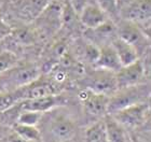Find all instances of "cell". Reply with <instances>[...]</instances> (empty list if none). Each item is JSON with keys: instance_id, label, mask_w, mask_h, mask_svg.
I'll use <instances>...</instances> for the list:
<instances>
[{"instance_id": "cell-1", "label": "cell", "mask_w": 151, "mask_h": 142, "mask_svg": "<svg viewBox=\"0 0 151 142\" xmlns=\"http://www.w3.org/2000/svg\"><path fill=\"white\" fill-rule=\"evenodd\" d=\"M116 94H112L108 100V113H113L123 108L132 104L144 102L145 100V88L142 86L134 85L124 88H119Z\"/></svg>"}, {"instance_id": "cell-2", "label": "cell", "mask_w": 151, "mask_h": 142, "mask_svg": "<svg viewBox=\"0 0 151 142\" xmlns=\"http://www.w3.org/2000/svg\"><path fill=\"white\" fill-rule=\"evenodd\" d=\"M39 76V69L35 65L26 64L21 66H14L6 72L0 74L4 84L14 88H19L34 82Z\"/></svg>"}, {"instance_id": "cell-3", "label": "cell", "mask_w": 151, "mask_h": 142, "mask_svg": "<svg viewBox=\"0 0 151 142\" xmlns=\"http://www.w3.org/2000/svg\"><path fill=\"white\" fill-rule=\"evenodd\" d=\"M88 88L92 92L104 95H112L118 91L116 72L109 70L99 69L94 70L88 79Z\"/></svg>"}, {"instance_id": "cell-4", "label": "cell", "mask_w": 151, "mask_h": 142, "mask_svg": "<svg viewBox=\"0 0 151 142\" xmlns=\"http://www.w3.org/2000/svg\"><path fill=\"white\" fill-rule=\"evenodd\" d=\"M148 111V104L145 102H139L113 112L111 113V116L122 126L136 127L145 122Z\"/></svg>"}, {"instance_id": "cell-5", "label": "cell", "mask_w": 151, "mask_h": 142, "mask_svg": "<svg viewBox=\"0 0 151 142\" xmlns=\"http://www.w3.org/2000/svg\"><path fill=\"white\" fill-rule=\"evenodd\" d=\"M123 19L129 21L137 25H145L150 22L151 0H131L119 11Z\"/></svg>"}, {"instance_id": "cell-6", "label": "cell", "mask_w": 151, "mask_h": 142, "mask_svg": "<svg viewBox=\"0 0 151 142\" xmlns=\"http://www.w3.org/2000/svg\"><path fill=\"white\" fill-rule=\"evenodd\" d=\"M145 76V67L140 59L135 60L134 63L122 66L116 72L118 89L138 85Z\"/></svg>"}, {"instance_id": "cell-7", "label": "cell", "mask_w": 151, "mask_h": 142, "mask_svg": "<svg viewBox=\"0 0 151 142\" xmlns=\"http://www.w3.org/2000/svg\"><path fill=\"white\" fill-rule=\"evenodd\" d=\"M79 99L83 102L85 112L92 116H103L108 112L107 95L92 92L91 89H84L79 93Z\"/></svg>"}, {"instance_id": "cell-8", "label": "cell", "mask_w": 151, "mask_h": 142, "mask_svg": "<svg viewBox=\"0 0 151 142\" xmlns=\"http://www.w3.org/2000/svg\"><path fill=\"white\" fill-rule=\"evenodd\" d=\"M118 37L135 46L137 51L144 50L148 45V36L137 24L123 19L118 27Z\"/></svg>"}, {"instance_id": "cell-9", "label": "cell", "mask_w": 151, "mask_h": 142, "mask_svg": "<svg viewBox=\"0 0 151 142\" xmlns=\"http://www.w3.org/2000/svg\"><path fill=\"white\" fill-rule=\"evenodd\" d=\"M15 93L19 100H23V99H35V98L56 95V88H55V86L52 83L37 79L34 82L27 84V85L19 87V88H16Z\"/></svg>"}, {"instance_id": "cell-10", "label": "cell", "mask_w": 151, "mask_h": 142, "mask_svg": "<svg viewBox=\"0 0 151 142\" xmlns=\"http://www.w3.org/2000/svg\"><path fill=\"white\" fill-rule=\"evenodd\" d=\"M50 130L54 138L62 141H67L73 136L76 131V125L73 121L67 115L56 114L52 116L50 121Z\"/></svg>"}, {"instance_id": "cell-11", "label": "cell", "mask_w": 151, "mask_h": 142, "mask_svg": "<svg viewBox=\"0 0 151 142\" xmlns=\"http://www.w3.org/2000/svg\"><path fill=\"white\" fill-rule=\"evenodd\" d=\"M62 102H63L62 97L57 95H51V96L35 98V99H23L21 100V102L19 101V111L28 110L45 113L57 106H60Z\"/></svg>"}, {"instance_id": "cell-12", "label": "cell", "mask_w": 151, "mask_h": 142, "mask_svg": "<svg viewBox=\"0 0 151 142\" xmlns=\"http://www.w3.org/2000/svg\"><path fill=\"white\" fill-rule=\"evenodd\" d=\"M80 21L88 29H94L108 21L107 14L94 3H88L79 13Z\"/></svg>"}, {"instance_id": "cell-13", "label": "cell", "mask_w": 151, "mask_h": 142, "mask_svg": "<svg viewBox=\"0 0 151 142\" xmlns=\"http://www.w3.org/2000/svg\"><path fill=\"white\" fill-rule=\"evenodd\" d=\"M95 65L99 69L109 70L112 72H116L122 67L112 45H103L99 47V55Z\"/></svg>"}, {"instance_id": "cell-14", "label": "cell", "mask_w": 151, "mask_h": 142, "mask_svg": "<svg viewBox=\"0 0 151 142\" xmlns=\"http://www.w3.org/2000/svg\"><path fill=\"white\" fill-rule=\"evenodd\" d=\"M111 45L118 54V57H119L120 63L122 66L129 65V64L134 63L135 60L138 59L139 52L137 51V49L119 37H116L113 40Z\"/></svg>"}, {"instance_id": "cell-15", "label": "cell", "mask_w": 151, "mask_h": 142, "mask_svg": "<svg viewBox=\"0 0 151 142\" xmlns=\"http://www.w3.org/2000/svg\"><path fill=\"white\" fill-rule=\"evenodd\" d=\"M105 133L108 142H126L129 137L124 130V126H122L119 122H116L111 115L105 117L104 120Z\"/></svg>"}, {"instance_id": "cell-16", "label": "cell", "mask_w": 151, "mask_h": 142, "mask_svg": "<svg viewBox=\"0 0 151 142\" xmlns=\"http://www.w3.org/2000/svg\"><path fill=\"white\" fill-rule=\"evenodd\" d=\"M13 131L16 133L22 139L27 142H38L41 140V133L36 126L24 125V124L15 123L13 127Z\"/></svg>"}, {"instance_id": "cell-17", "label": "cell", "mask_w": 151, "mask_h": 142, "mask_svg": "<svg viewBox=\"0 0 151 142\" xmlns=\"http://www.w3.org/2000/svg\"><path fill=\"white\" fill-rule=\"evenodd\" d=\"M86 142H108L105 133L104 121L93 124L86 129L85 133Z\"/></svg>"}, {"instance_id": "cell-18", "label": "cell", "mask_w": 151, "mask_h": 142, "mask_svg": "<svg viewBox=\"0 0 151 142\" xmlns=\"http://www.w3.org/2000/svg\"><path fill=\"white\" fill-rule=\"evenodd\" d=\"M42 117H43V113H41V112L21 110L19 115H17V118H16V123L30 125V126H37L41 122Z\"/></svg>"}, {"instance_id": "cell-19", "label": "cell", "mask_w": 151, "mask_h": 142, "mask_svg": "<svg viewBox=\"0 0 151 142\" xmlns=\"http://www.w3.org/2000/svg\"><path fill=\"white\" fill-rule=\"evenodd\" d=\"M17 64V58L12 52L3 51L0 53V74L6 72L8 70L15 66Z\"/></svg>"}, {"instance_id": "cell-20", "label": "cell", "mask_w": 151, "mask_h": 142, "mask_svg": "<svg viewBox=\"0 0 151 142\" xmlns=\"http://www.w3.org/2000/svg\"><path fill=\"white\" fill-rule=\"evenodd\" d=\"M52 0H27L26 11L30 14V16L36 17L41 14V12L47 8Z\"/></svg>"}, {"instance_id": "cell-21", "label": "cell", "mask_w": 151, "mask_h": 142, "mask_svg": "<svg viewBox=\"0 0 151 142\" xmlns=\"http://www.w3.org/2000/svg\"><path fill=\"white\" fill-rule=\"evenodd\" d=\"M19 101L15 91L9 93H0V113H3Z\"/></svg>"}, {"instance_id": "cell-22", "label": "cell", "mask_w": 151, "mask_h": 142, "mask_svg": "<svg viewBox=\"0 0 151 142\" xmlns=\"http://www.w3.org/2000/svg\"><path fill=\"white\" fill-rule=\"evenodd\" d=\"M68 2H66L62 6V12H60V21L63 22L65 25H71L73 23L76 22L77 19V14L73 6L70 4L69 0H67Z\"/></svg>"}, {"instance_id": "cell-23", "label": "cell", "mask_w": 151, "mask_h": 142, "mask_svg": "<svg viewBox=\"0 0 151 142\" xmlns=\"http://www.w3.org/2000/svg\"><path fill=\"white\" fill-rule=\"evenodd\" d=\"M96 1H97V6L107 14V16L116 17L119 15L116 0H96Z\"/></svg>"}, {"instance_id": "cell-24", "label": "cell", "mask_w": 151, "mask_h": 142, "mask_svg": "<svg viewBox=\"0 0 151 142\" xmlns=\"http://www.w3.org/2000/svg\"><path fill=\"white\" fill-rule=\"evenodd\" d=\"M99 55V47L96 46L94 43H88L84 47V56L88 61L95 64Z\"/></svg>"}, {"instance_id": "cell-25", "label": "cell", "mask_w": 151, "mask_h": 142, "mask_svg": "<svg viewBox=\"0 0 151 142\" xmlns=\"http://www.w3.org/2000/svg\"><path fill=\"white\" fill-rule=\"evenodd\" d=\"M12 34V28L2 19H0V40Z\"/></svg>"}, {"instance_id": "cell-26", "label": "cell", "mask_w": 151, "mask_h": 142, "mask_svg": "<svg viewBox=\"0 0 151 142\" xmlns=\"http://www.w3.org/2000/svg\"><path fill=\"white\" fill-rule=\"evenodd\" d=\"M69 2L73 6L76 12L79 14L81 12V10L88 3V0H69Z\"/></svg>"}, {"instance_id": "cell-27", "label": "cell", "mask_w": 151, "mask_h": 142, "mask_svg": "<svg viewBox=\"0 0 151 142\" xmlns=\"http://www.w3.org/2000/svg\"><path fill=\"white\" fill-rule=\"evenodd\" d=\"M16 39L19 42H22V43H29L32 40L30 34H28L26 30H21V31L17 32L16 34Z\"/></svg>"}, {"instance_id": "cell-28", "label": "cell", "mask_w": 151, "mask_h": 142, "mask_svg": "<svg viewBox=\"0 0 151 142\" xmlns=\"http://www.w3.org/2000/svg\"><path fill=\"white\" fill-rule=\"evenodd\" d=\"M6 139H8V142H27L24 139H22V138H21L16 133H14V131L9 133V135L6 136Z\"/></svg>"}, {"instance_id": "cell-29", "label": "cell", "mask_w": 151, "mask_h": 142, "mask_svg": "<svg viewBox=\"0 0 151 142\" xmlns=\"http://www.w3.org/2000/svg\"><path fill=\"white\" fill-rule=\"evenodd\" d=\"M8 130H9L8 129V127L4 126L3 124L0 123V140L3 139L4 137L8 136Z\"/></svg>"}, {"instance_id": "cell-30", "label": "cell", "mask_w": 151, "mask_h": 142, "mask_svg": "<svg viewBox=\"0 0 151 142\" xmlns=\"http://www.w3.org/2000/svg\"><path fill=\"white\" fill-rule=\"evenodd\" d=\"M131 0H116V6H118V10H121L123 6H125Z\"/></svg>"}, {"instance_id": "cell-31", "label": "cell", "mask_w": 151, "mask_h": 142, "mask_svg": "<svg viewBox=\"0 0 151 142\" xmlns=\"http://www.w3.org/2000/svg\"><path fill=\"white\" fill-rule=\"evenodd\" d=\"M129 139H131V141L132 142H142V141H140L138 138H136V137H131Z\"/></svg>"}, {"instance_id": "cell-32", "label": "cell", "mask_w": 151, "mask_h": 142, "mask_svg": "<svg viewBox=\"0 0 151 142\" xmlns=\"http://www.w3.org/2000/svg\"><path fill=\"white\" fill-rule=\"evenodd\" d=\"M126 142H132V141H131V139H129H129H127V141H126Z\"/></svg>"}, {"instance_id": "cell-33", "label": "cell", "mask_w": 151, "mask_h": 142, "mask_svg": "<svg viewBox=\"0 0 151 142\" xmlns=\"http://www.w3.org/2000/svg\"><path fill=\"white\" fill-rule=\"evenodd\" d=\"M0 6H1V1H0Z\"/></svg>"}, {"instance_id": "cell-34", "label": "cell", "mask_w": 151, "mask_h": 142, "mask_svg": "<svg viewBox=\"0 0 151 142\" xmlns=\"http://www.w3.org/2000/svg\"><path fill=\"white\" fill-rule=\"evenodd\" d=\"M62 142H66V141H62Z\"/></svg>"}]
</instances>
